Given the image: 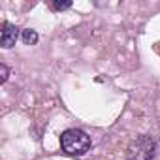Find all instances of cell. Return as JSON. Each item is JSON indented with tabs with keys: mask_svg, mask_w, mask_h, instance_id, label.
<instances>
[{
	"mask_svg": "<svg viewBox=\"0 0 160 160\" xmlns=\"http://www.w3.org/2000/svg\"><path fill=\"white\" fill-rule=\"evenodd\" d=\"M60 149L68 156H85L91 151V136L81 128H68L60 134Z\"/></svg>",
	"mask_w": 160,
	"mask_h": 160,
	"instance_id": "1",
	"label": "cell"
},
{
	"mask_svg": "<svg viewBox=\"0 0 160 160\" xmlns=\"http://www.w3.org/2000/svg\"><path fill=\"white\" fill-rule=\"evenodd\" d=\"M154 158H156V141L147 134L134 138L126 147V160H154Z\"/></svg>",
	"mask_w": 160,
	"mask_h": 160,
	"instance_id": "2",
	"label": "cell"
},
{
	"mask_svg": "<svg viewBox=\"0 0 160 160\" xmlns=\"http://www.w3.org/2000/svg\"><path fill=\"white\" fill-rule=\"evenodd\" d=\"M19 38V28L12 23H4L2 25V32H0V45H2L4 49H12L15 45Z\"/></svg>",
	"mask_w": 160,
	"mask_h": 160,
	"instance_id": "3",
	"label": "cell"
},
{
	"mask_svg": "<svg viewBox=\"0 0 160 160\" xmlns=\"http://www.w3.org/2000/svg\"><path fill=\"white\" fill-rule=\"evenodd\" d=\"M21 40H23L25 45H36L40 36H38V32L34 28H23L21 30Z\"/></svg>",
	"mask_w": 160,
	"mask_h": 160,
	"instance_id": "4",
	"label": "cell"
},
{
	"mask_svg": "<svg viewBox=\"0 0 160 160\" xmlns=\"http://www.w3.org/2000/svg\"><path fill=\"white\" fill-rule=\"evenodd\" d=\"M51 8L55 12H64V10H70L72 8V2H58V0H53L51 2Z\"/></svg>",
	"mask_w": 160,
	"mask_h": 160,
	"instance_id": "5",
	"label": "cell"
},
{
	"mask_svg": "<svg viewBox=\"0 0 160 160\" xmlns=\"http://www.w3.org/2000/svg\"><path fill=\"white\" fill-rule=\"evenodd\" d=\"M8 77H10V70L6 64H0V83H6L8 81Z\"/></svg>",
	"mask_w": 160,
	"mask_h": 160,
	"instance_id": "6",
	"label": "cell"
}]
</instances>
